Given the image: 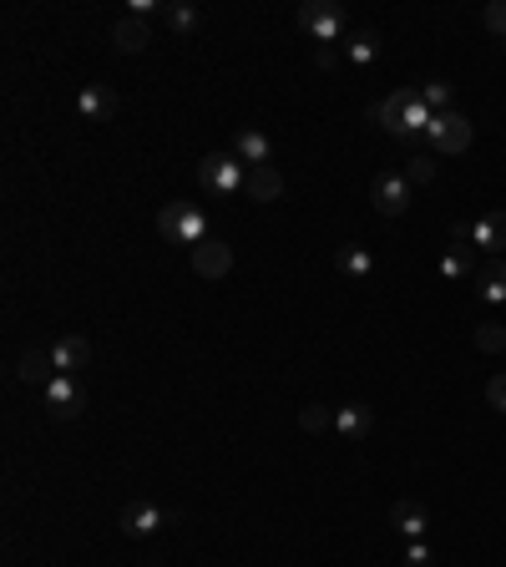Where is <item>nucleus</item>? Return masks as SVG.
Returning <instances> with one entry per match:
<instances>
[{"label": "nucleus", "instance_id": "obj_1", "mask_svg": "<svg viewBox=\"0 0 506 567\" xmlns=\"http://www.w3.org/2000/svg\"><path fill=\"white\" fill-rule=\"evenodd\" d=\"M431 107L420 102V92H390L385 102H375L370 107V122L375 127H385L390 137H400V142H415V137H426V127H431Z\"/></svg>", "mask_w": 506, "mask_h": 567}, {"label": "nucleus", "instance_id": "obj_2", "mask_svg": "<svg viewBox=\"0 0 506 567\" xmlns=\"http://www.w3.org/2000/svg\"><path fill=\"white\" fill-rule=\"evenodd\" d=\"M157 228H162L167 243H188V249H198L203 238H213L208 233V213L198 203H167L162 218H157Z\"/></svg>", "mask_w": 506, "mask_h": 567}, {"label": "nucleus", "instance_id": "obj_3", "mask_svg": "<svg viewBox=\"0 0 506 567\" xmlns=\"http://www.w3.org/2000/svg\"><path fill=\"white\" fill-rule=\"evenodd\" d=\"M198 178H203V188H208V193L233 198V193H243L248 168H243V162H238L233 152H208V157L198 162Z\"/></svg>", "mask_w": 506, "mask_h": 567}, {"label": "nucleus", "instance_id": "obj_4", "mask_svg": "<svg viewBox=\"0 0 506 567\" xmlns=\"http://www.w3.org/2000/svg\"><path fill=\"white\" fill-rule=\"evenodd\" d=\"M299 31L314 36L319 46H334L345 36V11L329 6V0H304V6H299Z\"/></svg>", "mask_w": 506, "mask_h": 567}, {"label": "nucleus", "instance_id": "obj_5", "mask_svg": "<svg viewBox=\"0 0 506 567\" xmlns=\"http://www.w3.org/2000/svg\"><path fill=\"white\" fill-rule=\"evenodd\" d=\"M41 395H46V416L51 421H76L81 411H87V390H81L76 375H56Z\"/></svg>", "mask_w": 506, "mask_h": 567}, {"label": "nucleus", "instance_id": "obj_6", "mask_svg": "<svg viewBox=\"0 0 506 567\" xmlns=\"http://www.w3.org/2000/svg\"><path fill=\"white\" fill-rule=\"evenodd\" d=\"M426 142L436 147V152H446V157H456V152H466L471 147V122L451 107V112H436L431 117V127H426Z\"/></svg>", "mask_w": 506, "mask_h": 567}, {"label": "nucleus", "instance_id": "obj_7", "mask_svg": "<svg viewBox=\"0 0 506 567\" xmlns=\"http://www.w3.org/2000/svg\"><path fill=\"white\" fill-rule=\"evenodd\" d=\"M188 254H193V274L198 279H228L233 274V243H223V238H203Z\"/></svg>", "mask_w": 506, "mask_h": 567}, {"label": "nucleus", "instance_id": "obj_8", "mask_svg": "<svg viewBox=\"0 0 506 567\" xmlns=\"http://www.w3.org/2000/svg\"><path fill=\"white\" fill-rule=\"evenodd\" d=\"M370 198H375V208H380L385 218H400V213L410 208V183H405V173H380L375 188H370Z\"/></svg>", "mask_w": 506, "mask_h": 567}, {"label": "nucleus", "instance_id": "obj_9", "mask_svg": "<svg viewBox=\"0 0 506 567\" xmlns=\"http://www.w3.org/2000/svg\"><path fill=\"white\" fill-rule=\"evenodd\" d=\"M51 365H56V375L87 370V365H92V340H87V335H61V340L51 345Z\"/></svg>", "mask_w": 506, "mask_h": 567}, {"label": "nucleus", "instance_id": "obj_10", "mask_svg": "<svg viewBox=\"0 0 506 567\" xmlns=\"http://www.w3.org/2000/svg\"><path fill=\"white\" fill-rule=\"evenodd\" d=\"M390 527H395L400 537H410V542H426V532H431V512L420 507L415 497H400V502L390 507Z\"/></svg>", "mask_w": 506, "mask_h": 567}, {"label": "nucleus", "instance_id": "obj_11", "mask_svg": "<svg viewBox=\"0 0 506 567\" xmlns=\"http://www.w3.org/2000/svg\"><path fill=\"white\" fill-rule=\"evenodd\" d=\"M233 157L243 162V168H274V142L259 132V127H243L233 137Z\"/></svg>", "mask_w": 506, "mask_h": 567}, {"label": "nucleus", "instance_id": "obj_12", "mask_svg": "<svg viewBox=\"0 0 506 567\" xmlns=\"http://www.w3.org/2000/svg\"><path fill=\"white\" fill-rule=\"evenodd\" d=\"M466 243H476L486 254H501L506 249V213H481L476 223H466Z\"/></svg>", "mask_w": 506, "mask_h": 567}, {"label": "nucleus", "instance_id": "obj_13", "mask_svg": "<svg viewBox=\"0 0 506 567\" xmlns=\"http://www.w3.org/2000/svg\"><path fill=\"white\" fill-rule=\"evenodd\" d=\"M147 41H152V26H147L142 16H117V21H112V46H117L122 56L147 51Z\"/></svg>", "mask_w": 506, "mask_h": 567}, {"label": "nucleus", "instance_id": "obj_14", "mask_svg": "<svg viewBox=\"0 0 506 567\" xmlns=\"http://www.w3.org/2000/svg\"><path fill=\"white\" fill-rule=\"evenodd\" d=\"M117 107H122V102H117L112 87H81V92H76V112L87 117V122H112Z\"/></svg>", "mask_w": 506, "mask_h": 567}, {"label": "nucleus", "instance_id": "obj_15", "mask_svg": "<svg viewBox=\"0 0 506 567\" xmlns=\"http://www.w3.org/2000/svg\"><path fill=\"white\" fill-rule=\"evenodd\" d=\"M243 193H248L253 203H279V198H284V173H279V168H248Z\"/></svg>", "mask_w": 506, "mask_h": 567}, {"label": "nucleus", "instance_id": "obj_16", "mask_svg": "<svg viewBox=\"0 0 506 567\" xmlns=\"http://www.w3.org/2000/svg\"><path fill=\"white\" fill-rule=\"evenodd\" d=\"M370 426H375V416H370V405H360V400H350V405L334 411V431H340L345 441H365Z\"/></svg>", "mask_w": 506, "mask_h": 567}, {"label": "nucleus", "instance_id": "obj_17", "mask_svg": "<svg viewBox=\"0 0 506 567\" xmlns=\"http://www.w3.org/2000/svg\"><path fill=\"white\" fill-rule=\"evenodd\" d=\"M16 380H21V385H36V390H46V385L56 380L51 350H26V355L16 360Z\"/></svg>", "mask_w": 506, "mask_h": 567}, {"label": "nucleus", "instance_id": "obj_18", "mask_svg": "<svg viewBox=\"0 0 506 567\" xmlns=\"http://www.w3.org/2000/svg\"><path fill=\"white\" fill-rule=\"evenodd\" d=\"M162 522H167V512L152 507V502H132V507L122 512V532H127V537H152V532H162Z\"/></svg>", "mask_w": 506, "mask_h": 567}, {"label": "nucleus", "instance_id": "obj_19", "mask_svg": "<svg viewBox=\"0 0 506 567\" xmlns=\"http://www.w3.org/2000/svg\"><path fill=\"white\" fill-rule=\"evenodd\" d=\"M334 269H340L345 279H370L375 274V254L365 249V243H340V249H334Z\"/></svg>", "mask_w": 506, "mask_h": 567}, {"label": "nucleus", "instance_id": "obj_20", "mask_svg": "<svg viewBox=\"0 0 506 567\" xmlns=\"http://www.w3.org/2000/svg\"><path fill=\"white\" fill-rule=\"evenodd\" d=\"M476 299L481 304H506V264L491 259L486 269H476Z\"/></svg>", "mask_w": 506, "mask_h": 567}, {"label": "nucleus", "instance_id": "obj_21", "mask_svg": "<svg viewBox=\"0 0 506 567\" xmlns=\"http://www.w3.org/2000/svg\"><path fill=\"white\" fill-rule=\"evenodd\" d=\"M441 279H476V259H471V243H456L451 238V249L441 254Z\"/></svg>", "mask_w": 506, "mask_h": 567}, {"label": "nucleus", "instance_id": "obj_22", "mask_svg": "<svg viewBox=\"0 0 506 567\" xmlns=\"http://www.w3.org/2000/svg\"><path fill=\"white\" fill-rule=\"evenodd\" d=\"M162 21H167V31H178V36H193V31L203 26L198 6H183V0H167V6H162Z\"/></svg>", "mask_w": 506, "mask_h": 567}, {"label": "nucleus", "instance_id": "obj_23", "mask_svg": "<svg viewBox=\"0 0 506 567\" xmlns=\"http://www.w3.org/2000/svg\"><path fill=\"white\" fill-rule=\"evenodd\" d=\"M345 56H350L355 66H370V61L380 56V36H375V31H355V36L345 41Z\"/></svg>", "mask_w": 506, "mask_h": 567}, {"label": "nucleus", "instance_id": "obj_24", "mask_svg": "<svg viewBox=\"0 0 506 567\" xmlns=\"http://www.w3.org/2000/svg\"><path fill=\"white\" fill-rule=\"evenodd\" d=\"M476 350H486V355H506V324L481 319V324H476Z\"/></svg>", "mask_w": 506, "mask_h": 567}, {"label": "nucleus", "instance_id": "obj_25", "mask_svg": "<svg viewBox=\"0 0 506 567\" xmlns=\"http://www.w3.org/2000/svg\"><path fill=\"white\" fill-rule=\"evenodd\" d=\"M299 431H309V436L334 431V411H329V405H304V411H299Z\"/></svg>", "mask_w": 506, "mask_h": 567}, {"label": "nucleus", "instance_id": "obj_26", "mask_svg": "<svg viewBox=\"0 0 506 567\" xmlns=\"http://www.w3.org/2000/svg\"><path fill=\"white\" fill-rule=\"evenodd\" d=\"M420 102H426L431 112H451V81H426V87H420Z\"/></svg>", "mask_w": 506, "mask_h": 567}, {"label": "nucleus", "instance_id": "obj_27", "mask_svg": "<svg viewBox=\"0 0 506 567\" xmlns=\"http://www.w3.org/2000/svg\"><path fill=\"white\" fill-rule=\"evenodd\" d=\"M436 178V157H410L405 162V183L415 188V183H431Z\"/></svg>", "mask_w": 506, "mask_h": 567}, {"label": "nucleus", "instance_id": "obj_28", "mask_svg": "<svg viewBox=\"0 0 506 567\" xmlns=\"http://www.w3.org/2000/svg\"><path fill=\"white\" fill-rule=\"evenodd\" d=\"M486 31L506 41V0H491V6H486Z\"/></svg>", "mask_w": 506, "mask_h": 567}, {"label": "nucleus", "instance_id": "obj_29", "mask_svg": "<svg viewBox=\"0 0 506 567\" xmlns=\"http://www.w3.org/2000/svg\"><path fill=\"white\" fill-rule=\"evenodd\" d=\"M486 400H491L496 411L506 416V375H491V380H486Z\"/></svg>", "mask_w": 506, "mask_h": 567}, {"label": "nucleus", "instance_id": "obj_30", "mask_svg": "<svg viewBox=\"0 0 506 567\" xmlns=\"http://www.w3.org/2000/svg\"><path fill=\"white\" fill-rule=\"evenodd\" d=\"M436 562V552L426 547V542H410V552H405V567H431Z\"/></svg>", "mask_w": 506, "mask_h": 567}, {"label": "nucleus", "instance_id": "obj_31", "mask_svg": "<svg viewBox=\"0 0 506 567\" xmlns=\"http://www.w3.org/2000/svg\"><path fill=\"white\" fill-rule=\"evenodd\" d=\"M314 61H319V66L329 71V66H334V46H319V51H314Z\"/></svg>", "mask_w": 506, "mask_h": 567}]
</instances>
